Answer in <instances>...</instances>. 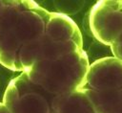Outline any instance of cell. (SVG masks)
<instances>
[{"label": "cell", "instance_id": "6da1fadb", "mask_svg": "<svg viewBox=\"0 0 122 113\" xmlns=\"http://www.w3.org/2000/svg\"><path fill=\"white\" fill-rule=\"evenodd\" d=\"M90 64L84 50L55 59L34 62L25 71L29 79L54 97L82 89Z\"/></svg>", "mask_w": 122, "mask_h": 113}, {"label": "cell", "instance_id": "5b68a950", "mask_svg": "<svg viewBox=\"0 0 122 113\" xmlns=\"http://www.w3.org/2000/svg\"><path fill=\"white\" fill-rule=\"evenodd\" d=\"M90 28L97 40L111 46L122 32V0L97 2L90 13Z\"/></svg>", "mask_w": 122, "mask_h": 113}, {"label": "cell", "instance_id": "9c48e42d", "mask_svg": "<svg viewBox=\"0 0 122 113\" xmlns=\"http://www.w3.org/2000/svg\"><path fill=\"white\" fill-rule=\"evenodd\" d=\"M1 11H2V10H1V6H0V12H1Z\"/></svg>", "mask_w": 122, "mask_h": 113}, {"label": "cell", "instance_id": "7a4b0ae2", "mask_svg": "<svg viewBox=\"0 0 122 113\" xmlns=\"http://www.w3.org/2000/svg\"><path fill=\"white\" fill-rule=\"evenodd\" d=\"M83 87L97 113H111L122 103V61L103 57L90 65Z\"/></svg>", "mask_w": 122, "mask_h": 113}, {"label": "cell", "instance_id": "277c9868", "mask_svg": "<svg viewBox=\"0 0 122 113\" xmlns=\"http://www.w3.org/2000/svg\"><path fill=\"white\" fill-rule=\"evenodd\" d=\"M54 96L31 82L23 72L8 89V103L10 113H51Z\"/></svg>", "mask_w": 122, "mask_h": 113}, {"label": "cell", "instance_id": "ba28073f", "mask_svg": "<svg viewBox=\"0 0 122 113\" xmlns=\"http://www.w3.org/2000/svg\"><path fill=\"white\" fill-rule=\"evenodd\" d=\"M111 113H122V103L119 104L116 108H114Z\"/></svg>", "mask_w": 122, "mask_h": 113}, {"label": "cell", "instance_id": "8992f818", "mask_svg": "<svg viewBox=\"0 0 122 113\" xmlns=\"http://www.w3.org/2000/svg\"><path fill=\"white\" fill-rule=\"evenodd\" d=\"M51 109V113H97L84 88L54 97Z\"/></svg>", "mask_w": 122, "mask_h": 113}, {"label": "cell", "instance_id": "3957f363", "mask_svg": "<svg viewBox=\"0 0 122 113\" xmlns=\"http://www.w3.org/2000/svg\"><path fill=\"white\" fill-rule=\"evenodd\" d=\"M80 50H83L82 36L76 24L67 15L51 12L38 41L36 61L55 59Z\"/></svg>", "mask_w": 122, "mask_h": 113}, {"label": "cell", "instance_id": "52a82bcc", "mask_svg": "<svg viewBox=\"0 0 122 113\" xmlns=\"http://www.w3.org/2000/svg\"><path fill=\"white\" fill-rule=\"evenodd\" d=\"M111 49L113 54V57L122 61V32L111 45Z\"/></svg>", "mask_w": 122, "mask_h": 113}]
</instances>
